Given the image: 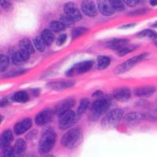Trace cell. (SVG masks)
Here are the masks:
<instances>
[{
  "mask_svg": "<svg viewBox=\"0 0 157 157\" xmlns=\"http://www.w3.org/2000/svg\"><path fill=\"white\" fill-rule=\"evenodd\" d=\"M83 134L81 128L73 127L64 133L61 137V144L68 149H74L82 143Z\"/></svg>",
  "mask_w": 157,
  "mask_h": 157,
  "instance_id": "obj_1",
  "label": "cell"
},
{
  "mask_svg": "<svg viewBox=\"0 0 157 157\" xmlns=\"http://www.w3.org/2000/svg\"><path fill=\"white\" fill-rule=\"evenodd\" d=\"M111 105V101L107 98H100L97 99L91 104L90 108L89 120L95 121L101 117L104 113L109 110Z\"/></svg>",
  "mask_w": 157,
  "mask_h": 157,
  "instance_id": "obj_2",
  "label": "cell"
},
{
  "mask_svg": "<svg viewBox=\"0 0 157 157\" xmlns=\"http://www.w3.org/2000/svg\"><path fill=\"white\" fill-rule=\"evenodd\" d=\"M57 141V134L54 130L48 129L44 131L39 142V152L41 154H47L54 148Z\"/></svg>",
  "mask_w": 157,
  "mask_h": 157,
  "instance_id": "obj_3",
  "label": "cell"
},
{
  "mask_svg": "<svg viewBox=\"0 0 157 157\" xmlns=\"http://www.w3.org/2000/svg\"><path fill=\"white\" fill-rule=\"evenodd\" d=\"M148 56V54H147V53H143V54H138L137 56L130 57V58H129L128 60L125 61L124 62L121 63L120 64L117 65L114 68L113 72L116 75H121V74L125 73L127 71H130L132 68H134L137 64H139L140 62L144 61Z\"/></svg>",
  "mask_w": 157,
  "mask_h": 157,
  "instance_id": "obj_4",
  "label": "cell"
},
{
  "mask_svg": "<svg viewBox=\"0 0 157 157\" xmlns=\"http://www.w3.org/2000/svg\"><path fill=\"white\" fill-rule=\"evenodd\" d=\"M123 115V111L120 109H115L108 113L101 120V127L104 129L115 128L119 124Z\"/></svg>",
  "mask_w": 157,
  "mask_h": 157,
  "instance_id": "obj_5",
  "label": "cell"
},
{
  "mask_svg": "<svg viewBox=\"0 0 157 157\" xmlns=\"http://www.w3.org/2000/svg\"><path fill=\"white\" fill-rule=\"evenodd\" d=\"M80 116L72 110L64 112L58 116V127L62 130H68L79 120Z\"/></svg>",
  "mask_w": 157,
  "mask_h": 157,
  "instance_id": "obj_6",
  "label": "cell"
},
{
  "mask_svg": "<svg viewBox=\"0 0 157 157\" xmlns=\"http://www.w3.org/2000/svg\"><path fill=\"white\" fill-rule=\"evenodd\" d=\"M93 65V61H84L78 62L74 64L71 68H69L65 74L67 76H75L76 75H82V74L89 71L92 68Z\"/></svg>",
  "mask_w": 157,
  "mask_h": 157,
  "instance_id": "obj_7",
  "label": "cell"
},
{
  "mask_svg": "<svg viewBox=\"0 0 157 157\" xmlns=\"http://www.w3.org/2000/svg\"><path fill=\"white\" fill-rule=\"evenodd\" d=\"M64 14L74 22L79 21L82 17L80 10L77 7V6L72 2H68L64 4Z\"/></svg>",
  "mask_w": 157,
  "mask_h": 157,
  "instance_id": "obj_8",
  "label": "cell"
},
{
  "mask_svg": "<svg viewBox=\"0 0 157 157\" xmlns=\"http://www.w3.org/2000/svg\"><path fill=\"white\" fill-rule=\"evenodd\" d=\"M75 84V82L73 80H56L51 81L47 84V87L50 88L53 90H63L69 89L72 87Z\"/></svg>",
  "mask_w": 157,
  "mask_h": 157,
  "instance_id": "obj_9",
  "label": "cell"
},
{
  "mask_svg": "<svg viewBox=\"0 0 157 157\" xmlns=\"http://www.w3.org/2000/svg\"><path fill=\"white\" fill-rule=\"evenodd\" d=\"M81 10L84 14L89 17H94L98 15V8L95 2L93 1H82L81 3Z\"/></svg>",
  "mask_w": 157,
  "mask_h": 157,
  "instance_id": "obj_10",
  "label": "cell"
},
{
  "mask_svg": "<svg viewBox=\"0 0 157 157\" xmlns=\"http://www.w3.org/2000/svg\"><path fill=\"white\" fill-rule=\"evenodd\" d=\"M53 113L50 109H44L39 112L35 118V123L38 126H44L51 122Z\"/></svg>",
  "mask_w": 157,
  "mask_h": 157,
  "instance_id": "obj_11",
  "label": "cell"
},
{
  "mask_svg": "<svg viewBox=\"0 0 157 157\" xmlns=\"http://www.w3.org/2000/svg\"><path fill=\"white\" fill-rule=\"evenodd\" d=\"M32 125V121L30 118H25V119H23L15 124L13 131H14L16 135H21V134H25L26 131H28L31 128Z\"/></svg>",
  "mask_w": 157,
  "mask_h": 157,
  "instance_id": "obj_12",
  "label": "cell"
},
{
  "mask_svg": "<svg viewBox=\"0 0 157 157\" xmlns=\"http://www.w3.org/2000/svg\"><path fill=\"white\" fill-rule=\"evenodd\" d=\"M113 97L119 101H127L131 97V91L127 87H118L113 90Z\"/></svg>",
  "mask_w": 157,
  "mask_h": 157,
  "instance_id": "obj_13",
  "label": "cell"
},
{
  "mask_svg": "<svg viewBox=\"0 0 157 157\" xmlns=\"http://www.w3.org/2000/svg\"><path fill=\"white\" fill-rule=\"evenodd\" d=\"M75 105V99L74 98H67L62 101L59 102V104L56 106L55 112L57 115L62 114L64 112L71 110V109Z\"/></svg>",
  "mask_w": 157,
  "mask_h": 157,
  "instance_id": "obj_14",
  "label": "cell"
},
{
  "mask_svg": "<svg viewBox=\"0 0 157 157\" xmlns=\"http://www.w3.org/2000/svg\"><path fill=\"white\" fill-rule=\"evenodd\" d=\"M155 87L152 86H139L134 90V94L138 98H149L155 94Z\"/></svg>",
  "mask_w": 157,
  "mask_h": 157,
  "instance_id": "obj_15",
  "label": "cell"
},
{
  "mask_svg": "<svg viewBox=\"0 0 157 157\" xmlns=\"http://www.w3.org/2000/svg\"><path fill=\"white\" fill-rule=\"evenodd\" d=\"M97 4H98V10L104 16H111L114 13L115 10L110 1L101 0V1H98Z\"/></svg>",
  "mask_w": 157,
  "mask_h": 157,
  "instance_id": "obj_16",
  "label": "cell"
},
{
  "mask_svg": "<svg viewBox=\"0 0 157 157\" xmlns=\"http://www.w3.org/2000/svg\"><path fill=\"white\" fill-rule=\"evenodd\" d=\"M144 115L139 113H130L127 114L124 117V121L128 126L137 125L142 120H144Z\"/></svg>",
  "mask_w": 157,
  "mask_h": 157,
  "instance_id": "obj_17",
  "label": "cell"
},
{
  "mask_svg": "<svg viewBox=\"0 0 157 157\" xmlns=\"http://www.w3.org/2000/svg\"><path fill=\"white\" fill-rule=\"evenodd\" d=\"M29 57H30V54L29 53L20 50L18 51L15 52L14 54H13L12 57H11V60H12V62L15 65H21V64H24L25 61H27Z\"/></svg>",
  "mask_w": 157,
  "mask_h": 157,
  "instance_id": "obj_18",
  "label": "cell"
},
{
  "mask_svg": "<svg viewBox=\"0 0 157 157\" xmlns=\"http://www.w3.org/2000/svg\"><path fill=\"white\" fill-rule=\"evenodd\" d=\"M128 45L129 40L127 39H113L108 42L106 46L108 48L117 51L123 47H127Z\"/></svg>",
  "mask_w": 157,
  "mask_h": 157,
  "instance_id": "obj_19",
  "label": "cell"
},
{
  "mask_svg": "<svg viewBox=\"0 0 157 157\" xmlns=\"http://www.w3.org/2000/svg\"><path fill=\"white\" fill-rule=\"evenodd\" d=\"M26 147H27V145H26V142L25 141V140H23L22 138H19V139L17 140L16 143H15L14 145V147H13L15 156H23L25 151H26Z\"/></svg>",
  "mask_w": 157,
  "mask_h": 157,
  "instance_id": "obj_20",
  "label": "cell"
},
{
  "mask_svg": "<svg viewBox=\"0 0 157 157\" xmlns=\"http://www.w3.org/2000/svg\"><path fill=\"white\" fill-rule=\"evenodd\" d=\"M19 47L20 50L27 52L29 54H33L35 52L34 45L32 44V42L30 41V39H27V38L22 39L19 42Z\"/></svg>",
  "mask_w": 157,
  "mask_h": 157,
  "instance_id": "obj_21",
  "label": "cell"
},
{
  "mask_svg": "<svg viewBox=\"0 0 157 157\" xmlns=\"http://www.w3.org/2000/svg\"><path fill=\"white\" fill-rule=\"evenodd\" d=\"M11 99L17 103H26L29 101V97L27 92L24 90H20L14 93L11 97Z\"/></svg>",
  "mask_w": 157,
  "mask_h": 157,
  "instance_id": "obj_22",
  "label": "cell"
},
{
  "mask_svg": "<svg viewBox=\"0 0 157 157\" xmlns=\"http://www.w3.org/2000/svg\"><path fill=\"white\" fill-rule=\"evenodd\" d=\"M13 139V135L10 130H4L3 133L1 136V145L2 147H6L10 145Z\"/></svg>",
  "mask_w": 157,
  "mask_h": 157,
  "instance_id": "obj_23",
  "label": "cell"
},
{
  "mask_svg": "<svg viewBox=\"0 0 157 157\" xmlns=\"http://www.w3.org/2000/svg\"><path fill=\"white\" fill-rule=\"evenodd\" d=\"M40 37H41V39H43V42L47 46H50L54 40V33L50 29H44L42 32Z\"/></svg>",
  "mask_w": 157,
  "mask_h": 157,
  "instance_id": "obj_24",
  "label": "cell"
},
{
  "mask_svg": "<svg viewBox=\"0 0 157 157\" xmlns=\"http://www.w3.org/2000/svg\"><path fill=\"white\" fill-rule=\"evenodd\" d=\"M90 103L89 99H87V98H82L80 100V101H79V105H78V109H77V114L81 117V116H82L84 113H86L89 108H90Z\"/></svg>",
  "mask_w": 157,
  "mask_h": 157,
  "instance_id": "obj_25",
  "label": "cell"
},
{
  "mask_svg": "<svg viewBox=\"0 0 157 157\" xmlns=\"http://www.w3.org/2000/svg\"><path fill=\"white\" fill-rule=\"evenodd\" d=\"M111 63V58L108 56H99L98 57V68L99 70H104L109 66Z\"/></svg>",
  "mask_w": 157,
  "mask_h": 157,
  "instance_id": "obj_26",
  "label": "cell"
},
{
  "mask_svg": "<svg viewBox=\"0 0 157 157\" xmlns=\"http://www.w3.org/2000/svg\"><path fill=\"white\" fill-rule=\"evenodd\" d=\"M65 26L60 21H53L49 25V29L53 32H60L65 29Z\"/></svg>",
  "mask_w": 157,
  "mask_h": 157,
  "instance_id": "obj_27",
  "label": "cell"
},
{
  "mask_svg": "<svg viewBox=\"0 0 157 157\" xmlns=\"http://www.w3.org/2000/svg\"><path fill=\"white\" fill-rule=\"evenodd\" d=\"M137 36L140 38H148L151 39H157V33L153 30L151 29H145V30L141 31L137 34Z\"/></svg>",
  "mask_w": 157,
  "mask_h": 157,
  "instance_id": "obj_28",
  "label": "cell"
},
{
  "mask_svg": "<svg viewBox=\"0 0 157 157\" xmlns=\"http://www.w3.org/2000/svg\"><path fill=\"white\" fill-rule=\"evenodd\" d=\"M33 45H34L36 50L39 52L44 51L45 49H46V46H47L40 36H37V37L35 38L34 40H33Z\"/></svg>",
  "mask_w": 157,
  "mask_h": 157,
  "instance_id": "obj_29",
  "label": "cell"
},
{
  "mask_svg": "<svg viewBox=\"0 0 157 157\" xmlns=\"http://www.w3.org/2000/svg\"><path fill=\"white\" fill-rule=\"evenodd\" d=\"M88 32V29L84 27H78L75 28L72 30L71 32V39H75L77 38L80 37L82 36V35L86 34V32Z\"/></svg>",
  "mask_w": 157,
  "mask_h": 157,
  "instance_id": "obj_30",
  "label": "cell"
},
{
  "mask_svg": "<svg viewBox=\"0 0 157 157\" xmlns=\"http://www.w3.org/2000/svg\"><path fill=\"white\" fill-rule=\"evenodd\" d=\"M10 64V58L8 56L5 54H1L0 57V69L1 71H4L6 70Z\"/></svg>",
  "mask_w": 157,
  "mask_h": 157,
  "instance_id": "obj_31",
  "label": "cell"
},
{
  "mask_svg": "<svg viewBox=\"0 0 157 157\" xmlns=\"http://www.w3.org/2000/svg\"><path fill=\"white\" fill-rule=\"evenodd\" d=\"M135 49L136 47H134V46H129V47L127 46V47H123V48L116 51V53L118 56L123 57V56L126 55V54H129V53H131V52H133L134 50H135Z\"/></svg>",
  "mask_w": 157,
  "mask_h": 157,
  "instance_id": "obj_32",
  "label": "cell"
},
{
  "mask_svg": "<svg viewBox=\"0 0 157 157\" xmlns=\"http://www.w3.org/2000/svg\"><path fill=\"white\" fill-rule=\"evenodd\" d=\"M2 157H16L15 156L13 148H12L10 145L3 147V149H2Z\"/></svg>",
  "mask_w": 157,
  "mask_h": 157,
  "instance_id": "obj_33",
  "label": "cell"
},
{
  "mask_svg": "<svg viewBox=\"0 0 157 157\" xmlns=\"http://www.w3.org/2000/svg\"><path fill=\"white\" fill-rule=\"evenodd\" d=\"M111 4L113 6V9L115 11H123V10L125 9V6H124V2L123 1H117V0H115V1H110Z\"/></svg>",
  "mask_w": 157,
  "mask_h": 157,
  "instance_id": "obj_34",
  "label": "cell"
},
{
  "mask_svg": "<svg viewBox=\"0 0 157 157\" xmlns=\"http://www.w3.org/2000/svg\"><path fill=\"white\" fill-rule=\"evenodd\" d=\"M60 21H61L65 27H71V26L73 25V24L75 23V22L72 21H71L69 17H68L65 14L61 15V18H60Z\"/></svg>",
  "mask_w": 157,
  "mask_h": 157,
  "instance_id": "obj_35",
  "label": "cell"
},
{
  "mask_svg": "<svg viewBox=\"0 0 157 157\" xmlns=\"http://www.w3.org/2000/svg\"><path fill=\"white\" fill-rule=\"evenodd\" d=\"M1 6L6 12H10L13 9V5L12 2H9V1H2L1 2Z\"/></svg>",
  "mask_w": 157,
  "mask_h": 157,
  "instance_id": "obj_36",
  "label": "cell"
},
{
  "mask_svg": "<svg viewBox=\"0 0 157 157\" xmlns=\"http://www.w3.org/2000/svg\"><path fill=\"white\" fill-rule=\"evenodd\" d=\"M28 71V69H17V70H13L11 72H9L7 74V76L6 77H15V76H19V75H21L23 74H25L26 71Z\"/></svg>",
  "mask_w": 157,
  "mask_h": 157,
  "instance_id": "obj_37",
  "label": "cell"
},
{
  "mask_svg": "<svg viewBox=\"0 0 157 157\" xmlns=\"http://www.w3.org/2000/svg\"><path fill=\"white\" fill-rule=\"evenodd\" d=\"M147 13V10L145 9H138L136 10L131 11L127 15L129 16H138V15H141V14H145Z\"/></svg>",
  "mask_w": 157,
  "mask_h": 157,
  "instance_id": "obj_38",
  "label": "cell"
},
{
  "mask_svg": "<svg viewBox=\"0 0 157 157\" xmlns=\"http://www.w3.org/2000/svg\"><path fill=\"white\" fill-rule=\"evenodd\" d=\"M67 40V35L66 34H61L59 36L57 39V46H62L65 41Z\"/></svg>",
  "mask_w": 157,
  "mask_h": 157,
  "instance_id": "obj_39",
  "label": "cell"
},
{
  "mask_svg": "<svg viewBox=\"0 0 157 157\" xmlns=\"http://www.w3.org/2000/svg\"><path fill=\"white\" fill-rule=\"evenodd\" d=\"M124 4H126L128 6H130V7H134V6H136L137 4L139 3L140 1L138 0H131V1H123Z\"/></svg>",
  "mask_w": 157,
  "mask_h": 157,
  "instance_id": "obj_40",
  "label": "cell"
},
{
  "mask_svg": "<svg viewBox=\"0 0 157 157\" xmlns=\"http://www.w3.org/2000/svg\"><path fill=\"white\" fill-rule=\"evenodd\" d=\"M135 26V24L131 23V24H127V25H123L120 27V29H130Z\"/></svg>",
  "mask_w": 157,
  "mask_h": 157,
  "instance_id": "obj_41",
  "label": "cell"
},
{
  "mask_svg": "<svg viewBox=\"0 0 157 157\" xmlns=\"http://www.w3.org/2000/svg\"><path fill=\"white\" fill-rule=\"evenodd\" d=\"M8 103H9V101L7 100V98H3V99H2V100H1V107L2 108L5 107V106Z\"/></svg>",
  "mask_w": 157,
  "mask_h": 157,
  "instance_id": "obj_42",
  "label": "cell"
},
{
  "mask_svg": "<svg viewBox=\"0 0 157 157\" xmlns=\"http://www.w3.org/2000/svg\"><path fill=\"white\" fill-rule=\"evenodd\" d=\"M32 94L33 95H38L39 94V90H38V89L32 90Z\"/></svg>",
  "mask_w": 157,
  "mask_h": 157,
  "instance_id": "obj_43",
  "label": "cell"
},
{
  "mask_svg": "<svg viewBox=\"0 0 157 157\" xmlns=\"http://www.w3.org/2000/svg\"><path fill=\"white\" fill-rule=\"evenodd\" d=\"M150 5L152 6H157V1L155 0H152V1H150Z\"/></svg>",
  "mask_w": 157,
  "mask_h": 157,
  "instance_id": "obj_44",
  "label": "cell"
},
{
  "mask_svg": "<svg viewBox=\"0 0 157 157\" xmlns=\"http://www.w3.org/2000/svg\"><path fill=\"white\" fill-rule=\"evenodd\" d=\"M102 93L101 92V91H97V92H95V93H94L93 96L95 97V96H100V95H101Z\"/></svg>",
  "mask_w": 157,
  "mask_h": 157,
  "instance_id": "obj_45",
  "label": "cell"
},
{
  "mask_svg": "<svg viewBox=\"0 0 157 157\" xmlns=\"http://www.w3.org/2000/svg\"><path fill=\"white\" fill-rule=\"evenodd\" d=\"M153 27H155V28H157V21L155 22V24H153Z\"/></svg>",
  "mask_w": 157,
  "mask_h": 157,
  "instance_id": "obj_46",
  "label": "cell"
},
{
  "mask_svg": "<svg viewBox=\"0 0 157 157\" xmlns=\"http://www.w3.org/2000/svg\"><path fill=\"white\" fill-rule=\"evenodd\" d=\"M47 157H55V156H54V155H48Z\"/></svg>",
  "mask_w": 157,
  "mask_h": 157,
  "instance_id": "obj_47",
  "label": "cell"
},
{
  "mask_svg": "<svg viewBox=\"0 0 157 157\" xmlns=\"http://www.w3.org/2000/svg\"><path fill=\"white\" fill-rule=\"evenodd\" d=\"M29 157H35L34 156V155H29Z\"/></svg>",
  "mask_w": 157,
  "mask_h": 157,
  "instance_id": "obj_48",
  "label": "cell"
},
{
  "mask_svg": "<svg viewBox=\"0 0 157 157\" xmlns=\"http://www.w3.org/2000/svg\"><path fill=\"white\" fill-rule=\"evenodd\" d=\"M155 46H156V47H157V41H156V43H155Z\"/></svg>",
  "mask_w": 157,
  "mask_h": 157,
  "instance_id": "obj_49",
  "label": "cell"
}]
</instances>
